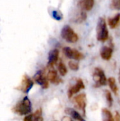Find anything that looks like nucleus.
Returning a JSON list of instances; mask_svg holds the SVG:
<instances>
[{
	"mask_svg": "<svg viewBox=\"0 0 120 121\" xmlns=\"http://www.w3.org/2000/svg\"><path fill=\"white\" fill-rule=\"evenodd\" d=\"M13 111L19 116H26L31 112L32 105L29 99L25 96L19 101L12 109Z\"/></svg>",
	"mask_w": 120,
	"mask_h": 121,
	"instance_id": "f257e3e1",
	"label": "nucleus"
},
{
	"mask_svg": "<svg viewBox=\"0 0 120 121\" xmlns=\"http://www.w3.org/2000/svg\"><path fill=\"white\" fill-rule=\"evenodd\" d=\"M96 33H97V39L99 41L105 42L108 39L109 32H108L106 21L104 18H99L96 27Z\"/></svg>",
	"mask_w": 120,
	"mask_h": 121,
	"instance_id": "f03ea898",
	"label": "nucleus"
},
{
	"mask_svg": "<svg viewBox=\"0 0 120 121\" xmlns=\"http://www.w3.org/2000/svg\"><path fill=\"white\" fill-rule=\"evenodd\" d=\"M61 35L63 39L70 43H75L79 40L78 35L69 26H65L62 28Z\"/></svg>",
	"mask_w": 120,
	"mask_h": 121,
	"instance_id": "7ed1b4c3",
	"label": "nucleus"
},
{
	"mask_svg": "<svg viewBox=\"0 0 120 121\" xmlns=\"http://www.w3.org/2000/svg\"><path fill=\"white\" fill-rule=\"evenodd\" d=\"M93 79L95 83V86L99 87L100 86H105L107 84L108 80L105 77V74L103 69L99 67L95 68L93 74Z\"/></svg>",
	"mask_w": 120,
	"mask_h": 121,
	"instance_id": "20e7f679",
	"label": "nucleus"
},
{
	"mask_svg": "<svg viewBox=\"0 0 120 121\" xmlns=\"http://www.w3.org/2000/svg\"><path fill=\"white\" fill-rule=\"evenodd\" d=\"M86 95L84 93L76 96L73 99V102L74 104L75 107L79 109L80 111H81L83 116H86Z\"/></svg>",
	"mask_w": 120,
	"mask_h": 121,
	"instance_id": "39448f33",
	"label": "nucleus"
},
{
	"mask_svg": "<svg viewBox=\"0 0 120 121\" xmlns=\"http://www.w3.org/2000/svg\"><path fill=\"white\" fill-rule=\"evenodd\" d=\"M63 52L66 57L76 60V61L81 60L84 59V57H85V56L83 53H81V52H79V50H77L76 49H72L69 47L64 48Z\"/></svg>",
	"mask_w": 120,
	"mask_h": 121,
	"instance_id": "423d86ee",
	"label": "nucleus"
},
{
	"mask_svg": "<svg viewBox=\"0 0 120 121\" xmlns=\"http://www.w3.org/2000/svg\"><path fill=\"white\" fill-rule=\"evenodd\" d=\"M33 84H34L33 81L28 76L24 75L22 78L20 85L18 86L17 89L25 94H27L32 89Z\"/></svg>",
	"mask_w": 120,
	"mask_h": 121,
	"instance_id": "0eeeda50",
	"label": "nucleus"
},
{
	"mask_svg": "<svg viewBox=\"0 0 120 121\" xmlns=\"http://www.w3.org/2000/svg\"><path fill=\"white\" fill-rule=\"evenodd\" d=\"M34 80L36 83L40 85L42 89H47L49 86V80L45 72L42 70L38 71L35 74Z\"/></svg>",
	"mask_w": 120,
	"mask_h": 121,
	"instance_id": "6e6552de",
	"label": "nucleus"
},
{
	"mask_svg": "<svg viewBox=\"0 0 120 121\" xmlns=\"http://www.w3.org/2000/svg\"><path fill=\"white\" fill-rule=\"evenodd\" d=\"M85 89V85L84 83L83 82L82 79H79L76 84L74 85H73L72 86L70 87V89L68 91V97L69 98H71L74 94L79 93L81 90L84 89Z\"/></svg>",
	"mask_w": 120,
	"mask_h": 121,
	"instance_id": "1a4fd4ad",
	"label": "nucleus"
},
{
	"mask_svg": "<svg viewBox=\"0 0 120 121\" xmlns=\"http://www.w3.org/2000/svg\"><path fill=\"white\" fill-rule=\"evenodd\" d=\"M49 68H50V69L48 70L47 73L46 74V76H47L48 80L54 84H59V83H61L62 81L61 78L58 76L57 72L56 70H54L53 69V67H49Z\"/></svg>",
	"mask_w": 120,
	"mask_h": 121,
	"instance_id": "9d476101",
	"label": "nucleus"
},
{
	"mask_svg": "<svg viewBox=\"0 0 120 121\" xmlns=\"http://www.w3.org/2000/svg\"><path fill=\"white\" fill-rule=\"evenodd\" d=\"M59 59V50L57 49H54L51 50L48 56V67H53L54 65L57 63Z\"/></svg>",
	"mask_w": 120,
	"mask_h": 121,
	"instance_id": "9b49d317",
	"label": "nucleus"
},
{
	"mask_svg": "<svg viewBox=\"0 0 120 121\" xmlns=\"http://www.w3.org/2000/svg\"><path fill=\"white\" fill-rule=\"evenodd\" d=\"M113 53V49L111 47L104 46L100 50V56L104 60H110Z\"/></svg>",
	"mask_w": 120,
	"mask_h": 121,
	"instance_id": "f8f14e48",
	"label": "nucleus"
},
{
	"mask_svg": "<svg viewBox=\"0 0 120 121\" xmlns=\"http://www.w3.org/2000/svg\"><path fill=\"white\" fill-rule=\"evenodd\" d=\"M94 3V0H80L78 5L83 11H90L93 9Z\"/></svg>",
	"mask_w": 120,
	"mask_h": 121,
	"instance_id": "ddd939ff",
	"label": "nucleus"
},
{
	"mask_svg": "<svg viewBox=\"0 0 120 121\" xmlns=\"http://www.w3.org/2000/svg\"><path fill=\"white\" fill-rule=\"evenodd\" d=\"M24 121H43V118H42V110L41 108L37 109L33 114L27 116L25 118Z\"/></svg>",
	"mask_w": 120,
	"mask_h": 121,
	"instance_id": "4468645a",
	"label": "nucleus"
},
{
	"mask_svg": "<svg viewBox=\"0 0 120 121\" xmlns=\"http://www.w3.org/2000/svg\"><path fill=\"white\" fill-rule=\"evenodd\" d=\"M108 23L109 26L112 29L116 28L117 26H119V25L120 24V13L116 14L113 17L108 18Z\"/></svg>",
	"mask_w": 120,
	"mask_h": 121,
	"instance_id": "2eb2a0df",
	"label": "nucleus"
},
{
	"mask_svg": "<svg viewBox=\"0 0 120 121\" xmlns=\"http://www.w3.org/2000/svg\"><path fill=\"white\" fill-rule=\"evenodd\" d=\"M65 113L68 115H69L73 119L76 120V121H84V118H83L81 117V116L79 113V112H77L76 111H75L74 109L72 108H66L65 109Z\"/></svg>",
	"mask_w": 120,
	"mask_h": 121,
	"instance_id": "dca6fc26",
	"label": "nucleus"
},
{
	"mask_svg": "<svg viewBox=\"0 0 120 121\" xmlns=\"http://www.w3.org/2000/svg\"><path fill=\"white\" fill-rule=\"evenodd\" d=\"M108 84L110 86V88L111 89L112 91L115 94L117 95V93H118V91H119V89L117 87V83H116V81H115V79L114 77H110L108 80Z\"/></svg>",
	"mask_w": 120,
	"mask_h": 121,
	"instance_id": "f3484780",
	"label": "nucleus"
},
{
	"mask_svg": "<svg viewBox=\"0 0 120 121\" xmlns=\"http://www.w3.org/2000/svg\"><path fill=\"white\" fill-rule=\"evenodd\" d=\"M102 114H103V119L105 121H114V118L112 116V113L107 108L102 109Z\"/></svg>",
	"mask_w": 120,
	"mask_h": 121,
	"instance_id": "a211bd4d",
	"label": "nucleus"
},
{
	"mask_svg": "<svg viewBox=\"0 0 120 121\" xmlns=\"http://www.w3.org/2000/svg\"><path fill=\"white\" fill-rule=\"evenodd\" d=\"M57 68H58V71H59V72L61 76L64 77V76H65L66 74V73H67V68H66V65L62 62H60L58 64Z\"/></svg>",
	"mask_w": 120,
	"mask_h": 121,
	"instance_id": "6ab92c4d",
	"label": "nucleus"
},
{
	"mask_svg": "<svg viewBox=\"0 0 120 121\" xmlns=\"http://www.w3.org/2000/svg\"><path fill=\"white\" fill-rule=\"evenodd\" d=\"M105 98H106V101H107V103L108 104V106L110 107H111L113 104V99H112V94L111 93L108 91V90H105Z\"/></svg>",
	"mask_w": 120,
	"mask_h": 121,
	"instance_id": "aec40b11",
	"label": "nucleus"
},
{
	"mask_svg": "<svg viewBox=\"0 0 120 121\" xmlns=\"http://www.w3.org/2000/svg\"><path fill=\"white\" fill-rule=\"evenodd\" d=\"M69 67L73 71H77L79 69V65L77 62L74 61H69Z\"/></svg>",
	"mask_w": 120,
	"mask_h": 121,
	"instance_id": "412c9836",
	"label": "nucleus"
},
{
	"mask_svg": "<svg viewBox=\"0 0 120 121\" xmlns=\"http://www.w3.org/2000/svg\"><path fill=\"white\" fill-rule=\"evenodd\" d=\"M86 17H87L86 13L84 11H82V12H81V13L77 16L76 21V22H78V23H82L83 21H84L86 19Z\"/></svg>",
	"mask_w": 120,
	"mask_h": 121,
	"instance_id": "4be33fe9",
	"label": "nucleus"
},
{
	"mask_svg": "<svg viewBox=\"0 0 120 121\" xmlns=\"http://www.w3.org/2000/svg\"><path fill=\"white\" fill-rule=\"evenodd\" d=\"M111 7L114 9H120V0H113L111 4Z\"/></svg>",
	"mask_w": 120,
	"mask_h": 121,
	"instance_id": "5701e85b",
	"label": "nucleus"
},
{
	"mask_svg": "<svg viewBox=\"0 0 120 121\" xmlns=\"http://www.w3.org/2000/svg\"><path fill=\"white\" fill-rule=\"evenodd\" d=\"M53 16L54 18H56L57 20H60L62 18V16L61 13H59L57 11H53Z\"/></svg>",
	"mask_w": 120,
	"mask_h": 121,
	"instance_id": "b1692460",
	"label": "nucleus"
},
{
	"mask_svg": "<svg viewBox=\"0 0 120 121\" xmlns=\"http://www.w3.org/2000/svg\"><path fill=\"white\" fill-rule=\"evenodd\" d=\"M115 120H117V121H120V115H119L118 113H116V118H115Z\"/></svg>",
	"mask_w": 120,
	"mask_h": 121,
	"instance_id": "393cba45",
	"label": "nucleus"
},
{
	"mask_svg": "<svg viewBox=\"0 0 120 121\" xmlns=\"http://www.w3.org/2000/svg\"><path fill=\"white\" fill-rule=\"evenodd\" d=\"M119 82L120 83V72H119Z\"/></svg>",
	"mask_w": 120,
	"mask_h": 121,
	"instance_id": "a878e982",
	"label": "nucleus"
}]
</instances>
